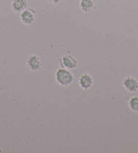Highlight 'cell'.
Wrapping results in <instances>:
<instances>
[{"mask_svg":"<svg viewBox=\"0 0 138 153\" xmlns=\"http://www.w3.org/2000/svg\"><path fill=\"white\" fill-rule=\"evenodd\" d=\"M55 79L59 85L68 86L72 84L75 80V77L70 70L61 68L58 69L56 72Z\"/></svg>","mask_w":138,"mask_h":153,"instance_id":"1","label":"cell"},{"mask_svg":"<svg viewBox=\"0 0 138 153\" xmlns=\"http://www.w3.org/2000/svg\"><path fill=\"white\" fill-rule=\"evenodd\" d=\"M35 19V11L32 8H27L20 13V20L25 25H33Z\"/></svg>","mask_w":138,"mask_h":153,"instance_id":"2","label":"cell"},{"mask_svg":"<svg viewBox=\"0 0 138 153\" xmlns=\"http://www.w3.org/2000/svg\"><path fill=\"white\" fill-rule=\"evenodd\" d=\"M60 63L61 67L68 70L75 69L78 65V61L70 54H66L61 57Z\"/></svg>","mask_w":138,"mask_h":153,"instance_id":"3","label":"cell"},{"mask_svg":"<svg viewBox=\"0 0 138 153\" xmlns=\"http://www.w3.org/2000/svg\"><path fill=\"white\" fill-rule=\"evenodd\" d=\"M26 66L28 69L33 72L39 71L42 67V62L39 56L37 55H30L26 59Z\"/></svg>","mask_w":138,"mask_h":153,"instance_id":"4","label":"cell"},{"mask_svg":"<svg viewBox=\"0 0 138 153\" xmlns=\"http://www.w3.org/2000/svg\"><path fill=\"white\" fill-rule=\"evenodd\" d=\"M78 83L79 86L84 90V91H88L93 86L94 84V79L92 76L87 73L83 74L79 78Z\"/></svg>","mask_w":138,"mask_h":153,"instance_id":"5","label":"cell"},{"mask_svg":"<svg viewBox=\"0 0 138 153\" xmlns=\"http://www.w3.org/2000/svg\"><path fill=\"white\" fill-rule=\"evenodd\" d=\"M123 86L127 91L135 93L138 90V81L132 76H127L123 80Z\"/></svg>","mask_w":138,"mask_h":153,"instance_id":"6","label":"cell"},{"mask_svg":"<svg viewBox=\"0 0 138 153\" xmlns=\"http://www.w3.org/2000/svg\"><path fill=\"white\" fill-rule=\"evenodd\" d=\"M27 4L26 0H13L11 4L12 11L20 14L23 10L26 8Z\"/></svg>","mask_w":138,"mask_h":153,"instance_id":"7","label":"cell"},{"mask_svg":"<svg viewBox=\"0 0 138 153\" xmlns=\"http://www.w3.org/2000/svg\"><path fill=\"white\" fill-rule=\"evenodd\" d=\"M79 8L84 13H89L95 8L94 0H81L79 3Z\"/></svg>","mask_w":138,"mask_h":153,"instance_id":"8","label":"cell"},{"mask_svg":"<svg viewBox=\"0 0 138 153\" xmlns=\"http://www.w3.org/2000/svg\"><path fill=\"white\" fill-rule=\"evenodd\" d=\"M129 107L133 112L138 113V97H132L129 101Z\"/></svg>","mask_w":138,"mask_h":153,"instance_id":"9","label":"cell"},{"mask_svg":"<svg viewBox=\"0 0 138 153\" xmlns=\"http://www.w3.org/2000/svg\"><path fill=\"white\" fill-rule=\"evenodd\" d=\"M61 1H62V0H48V1L50 2V3L54 4V5L59 4Z\"/></svg>","mask_w":138,"mask_h":153,"instance_id":"10","label":"cell"}]
</instances>
